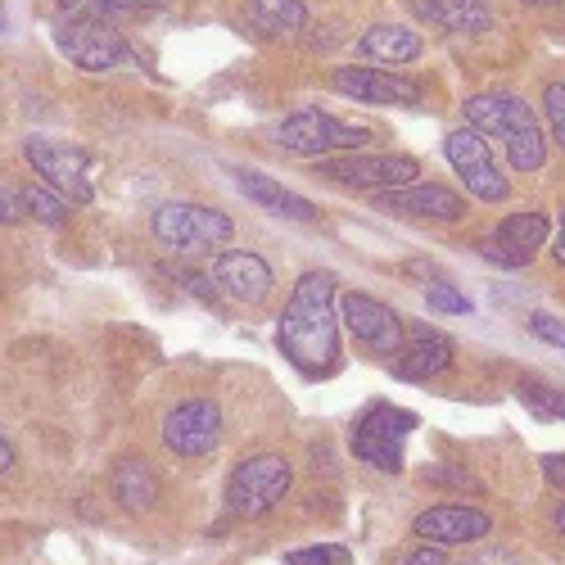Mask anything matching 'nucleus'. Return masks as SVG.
Segmentation results:
<instances>
[{
	"label": "nucleus",
	"mask_w": 565,
	"mask_h": 565,
	"mask_svg": "<svg viewBox=\"0 0 565 565\" xmlns=\"http://www.w3.org/2000/svg\"><path fill=\"white\" fill-rule=\"evenodd\" d=\"M403 565H448V556H444V547H416L403 556Z\"/></svg>",
	"instance_id": "72a5a7b5"
},
{
	"label": "nucleus",
	"mask_w": 565,
	"mask_h": 565,
	"mask_svg": "<svg viewBox=\"0 0 565 565\" xmlns=\"http://www.w3.org/2000/svg\"><path fill=\"white\" fill-rule=\"evenodd\" d=\"M407 6L426 23H439L448 32H466V36L489 32V23H493L489 0H407Z\"/></svg>",
	"instance_id": "aec40b11"
},
{
	"label": "nucleus",
	"mask_w": 565,
	"mask_h": 565,
	"mask_svg": "<svg viewBox=\"0 0 565 565\" xmlns=\"http://www.w3.org/2000/svg\"><path fill=\"white\" fill-rule=\"evenodd\" d=\"M154 241L172 254H222L235 241V222L213 204L191 200H168L150 217Z\"/></svg>",
	"instance_id": "7ed1b4c3"
},
{
	"label": "nucleus",
	"mask_w": 565,
	"mask_h": 565,
	"mask_svg": "<svg viewBox=\"0 0 565 565\" xmlns=\"http://www.w3.org/2000/svg\"><path fill=\"white\" fill-rule=\"evenodd\" d=\"M552 254H556V263L565 267V213H561V226H556V245H552Z\"/></svg>",
	"instance_id": "e433bc0d"
},
{
	"label": "nucleus",
	"mask_w": 565,
	"mask_h": 565,
	"mask_svg": "<svg viewBox=\"0 0 565 565\" xmlns=\"http://www.w3.org/2000/svg\"><path fill=\"white\" fill-rule=\"evenodd\" d=\"M317 172L326 181L353 185V191L385 195V191H403V185L420 181V159H412V154H335V159H321Z\"/></svg>",
	"instance_id": "9d476101"
},
{
	"label": "nucleus",
	"mask_w": 565,
	"mask_h": 565,
	"mask_svg": "<svg viewBox=\"0 0 565 565\" xmlns=\"http://www.w3.org/2000/svg\"><path fill=\"white\" fill-rule=\"evenodd\" d=\"M375 204L398 217H430V222L466 217V200L452 185H439V181H416V185H403V191H385V195H375Z\"/></svg>",
	"instance_id": "a211bd4d"
},
{
	"label": "nucleus",
	"mask_w": 565,
	"mask_h": 565,
	"mask_svg": "<svg viewBox=\"0 0 565 565\" xmlns=\"http://www.w3.org/2000/svg\"><path fill=\"white\" fill-rule=\"evenodd\" d=\"M286 565H349V547L331 543V547H299L286 552Z\"/></svg>",
	"instance_id": "c756f323"
},
{
	"label": "nucleus",
	"mask_w": 565,
	"mask_h": 565,
	"mask_svg": "<svg viewBox=\"0 0 565 565\" xmlns=\"http://www.w3.org/2000/svg\"><path fill=\"white\" fill-rule=\"evenodd\" d=\"M552 525H556V530H561V534H565V502H561V507H556V515H552Z\"/></svg>",
	"instance_id": "4c0bfd02"
},
{
	"label": "nucleus",
	"mask_w": 565,
	"mask_h": 565,
	"mask_svg": "<svg viewBox=\"0 0 565 565\" xmlns=\"http://www.w3.org/2000/svg\"><path fill=\"white\" fill-rule=\"evenodd\" d=\"M448 366H452V340L439 331V326H426V321L407 326L403 349L394 358V375H398V381L426 385V381H435V375H444Z\"/></svg>",
	"instance_id": "dca6fc26"
},
{
	"label": "nucleus",
	"mask_w": 565,
	"mask_h": 565,
	"mask_svg": "<svg viewBox=\"0 0 565 565\" xmlns=\"http://www.w3.org/2000/svg\"><path fill=\"white\" fill-rule=\"evenodd\" d=\"M547 245V213L539 209H521V213H507L493 235L484 241V258L498 263V267H525L539 249Z\"/></svg>",
	"instance_id": "2eb2a0df"
},
{
	"label": "nucleus",
	"mask_w": 565,
	"mask_h": 565,
	"mask_svg": "<svg viewBox=\"0 0 565 565\" xmlns=\"http://www.w3.org/2000/svg\"><path fill=\"white\" fill-rule=\"evenodd\" d=\"M525 6H556V0H525Z\"/></svg>",
	"instance_id": "58836bf2"
},
{
	"label": "nucleus",
	"mask_w": 565,
	"mask_h": 565,
	"mask_svg": "<svg viewBox=\"0 0 565 565\" xmlns=\"http://www.w3.org/2000/svg\"><path fill=\"white\" fill-rule=\"evenodd\" d=\"M420 480H426V484H439V489H461V493H484V484L476 480V476H466V470L457 466H426V470H420Z\"/></svg>",
	"instance_id": "cd10ccee"
},
{
	"label": "nucleus",
	"mask_w": 565,
	"mask_h": 565,
	"mask_svg": "<svg viewBox=\"0 0 565 565\" xmlns=\"http://www.w3.org/2000/svg\"><path fill=\"white\" fill-rule=\"evenodd\" d=\"M530 335L552 349H565V321L556 312H530Z\"/></svg>",
	"instance_id": "7c9ffc66"
},
{
	"label": "nucleus",
	"mask_w": 565,
	"mask_h": 565,
	"mask_svg": "<svg viewBox=\"0 0 565 565\" xmlns=\"http://www.w3.org/2000/svg\"><path fill=\"white\" fill-rule=\"evenodd\" d=\"M254 6V14L267 23V28H276V32H299V28H308V6L303 0H249Z\"/></svg>",
	"instance_id": "393cba45"
},
{
	"label": "nucleus",
	"mask_w": 565,
	"mask_h": 565,
	"mask_svg": "<svg viewBox=\"0 0 565 565\" xmlns=\"http://www.w3.org/2000/svg\"><path fill=\"white\" fill-rule=\"evenodd\" d=\"M109 489H114V502L122 511H150L159 502V476H154V466L140 461V457H127L114 466Z\"/></svg>",
	"instance_id": "412c9836"
},
{
	"label": "nucleus",
	"mask_w": 565,
	"mask_h": 565,
	"mask_svg": "<svg viewBox=\"0 0 565 565\" xmlns=\"http://www.w3.org/2000/svg\"><path fill=\"white\" fill-rule=\"evenodd\" d=\"M521 403L539 420H565V390H552V385L534 381V375H525V381H521Z\"/></svg>",
	"instance_id": "a878e982"
},
{
	"label": "nucleus",
	"mask_w": 565,
	"mask_h": 565,
	"mask_svg": "<svg viewBox=\"0 0 565 565\" xmlns=\"http://www.w3.org/2000/svg\"><path fill=\"white\" fill-rule=\"evenodd\" d=\"M235 185H241V195H245V200H254L258 209H267V213H276V217H286V222H312V217H317V204H312V200L295 195L290 185H280V181L267 177V172L241 168V172H235Z\"/></svg>",
	"instance_id": "6ab92c4d"
},
{
	"label": "nucleus",
	"mask_w": 565,
	"mask_h": 565,
	"mask_svg": "<svg viewBox=\"0 0 565 565\" xmlns=\"http://www.w3.org/2000/svg\"><path fill=\"white\" fill-rule=\"evenodd\" d=\"M444 154L457 172V181L466 185V195H476L484 204H502L511 195V181L502 177L493 150H489V136L476 127H457L444 136Z\"/></svg>",
	"instance_id": "6e6552de"
},
{
	"label": "nucleus",
	"mask_w": 565,
	"mask_h": 565,
	"mask_svg": "<svg viewBox=\"0 0 565 565\" xmlns=\"http://www.w3.org/2000/svg\"><path fill=\"white\" fill-rule=\"evenodd\" d=\"M461 114H466V127L502 140L515 172H539L547 163V136H543L530 100H521L515 90H484V96H470L461 105Z\"/></svg>",
	"instance_id": "f03ea898"
},
{
	"label": "nucleus",
	"mask_w": 565,
	"mask_h": 565,
	"mask_svg": "<svg viewBox=\"0 0 565 565\" xmlns=\"http://www.w3.org/2000/svg\"><path fill=\"white\" fill-rule=\"evenodd\" d=\"M23 217V204H19V195L14 191H6V185H0V226H14Z\"/></svg>",
	"instance_id": "2f4dec72"
},
{
	"label": "nucleus",
	"mask_w": 565,
	"mask_h": 565,
	"mask_svg": "<svg viewBox=\"0 0 565 565\" xmlns=\"http://www.w3.org/2000/svg\"><path fill=\"white\" fill-rule=\"evenodd\" d=\"M23 154L32 163V172L51 185L55 195H64L68 204H90L96 200V159H90L82 146L73 140H60V136H28L23 140Z\"/></svg>",
	"instance_id": "423d86ee"
},
{
	"label": "nucleus",
	"mask_w": 565,
	"mask_h": 565,
	"mask_svg": "<svg viewBox=\"0 0 565 565\" xmlns=\"http://www.w3.org/2000/svg\"><path fill=\"white\" fill-rule=\"evenodd\" d=\"M19 204L28 209V217H36V222H45V226H64L68 222V200L64 195H55L51 185H23L19 191Z\"/></svg>",
	"instance_id": "b1692460"
},
{
	"label": "nucleus",
	"mask_w": 565,
	"mask_h": 565,
	"mask_svg": "<svg viewBox=\"0 0 565 565\" xmlns=\"http://www.w3.org/2000/svg\"><path fill=\"white\" fill-rule=\"evenodd\" d=\"M371 140V127H358V122H344L326 109H299L290 118L276 122V146L286 154H299V159H331V154H353Z\"/></svg>",
	"instance_id": "39448f33"
},
{
	"label": "nucleus",
	"mask_w": 565,
	"mask_h": 565,
	"mask_svg": "<svg viewBox=\"0 0 565 565\" xmlns=\"http://www.w3.org/2000/svg\"><path fill=\"white\" fill-rule=\"evenodd\" d=\"M426 303H430V312H444V317H466L470 312V299L457 295L452 286H444V280H435V286L426 290Z\"/></svg>",
	"instance_id": "c85d7f7f"
},
{
	"label": "nucleus",
	"mask_w": 565,
	"mask_h": 565,
	"mask_svg": "<svg viewBox=\"0 0 565 565\" xmlns=\"http://www.w3.org/2000/svg\"><path fill=\"white\" fill-rule=\"evenodd\" d=\"M168 0H55L64 23H118V19H140L163 10Z\"/></svg>",
	"instance_id": "4be33fe9"
},
{
	"label": "nucleus",
	"mask_w": 565,
	"mask_h": 565,
	"mask_svg": "<svg viewBox=\"0 0 565 565\" xmlns=\"http://www.w3.org/2000/svg\"><path fill=\"white\" fill-rule=\"evenodd\" d=\"M60 55L82 68V73H118V68H140V55L131 51V41H122L109 23H64L55 28Z\"/></svg>",
	"instance_id": "1a4fd4ad"
},
{
	"label": "nucleus",
	"mask_w": 565,
	"mask_h": 565,
	"mask_svg": "<svg viewBox=\"0 0 565 565\" xmlns=\"http://www.w3.org/2000/svg\"><path fill=\"white\" fill-rule=\"evenodd\" d=\"M412 430H416V416L412 412H403L394 403H375V407H366L358 416V426H353V457L366 461L371 470L398 476Z\"/></svg>",
	"instance_id": "0eeeda50"
},
{
	"label": "nucleus",
	"mask_w": 565,
	"mask_h": 565,
	"mask_svg": "<svg viewBox=\"0 0 565 565\" xmlns=\"http://www.w3.org/2000/svg\"><path fill=\"white\" fill-rule=\"evenodd\" d=\"M14 466V448H10V439L0 435V476H6V470Z\"/></svg>",
	"instance_id": "c9c22d12"
},
{
	"label": "nucleus",
	"mask_w": 565,
	"mask_h": 565,
	"mask_svg": "<svg viewBox=\"0 0 565 565\" xmlns=\"http://www.w3.org/2000/svg\"><path fill=\"white\" fill-rule=\"evenodd\" d=\"M340 317H344L349 335H353L362 349H371L375 358H398L407 326H403V317H398L385 299H371V295H362V290H349V295L340 299Z\"/></svg>",
	"instance_id": "f8f14e48"
},
{
	"label": "nucleus",
	"mask_w": 565,
	"mask_h": 565,
	"mask_svg": "<svg viewBox=\"0 0 565 565\" xmlns=\"http://www.w3.org/2000/svg\"><path fill=\"white\" fill-rule=\"evenodd\" d=\"M335 271L312 267L299 276V286L286 299V312L276 321V344L290 358L295 371L326 381L340 371V321H335Z\"/></svg>",
	"instance_id": "f257e3e1"
},
{
	"label": "nucleus",
	"mask_w": 565,
	"mask_h": 565,
	"mask_svg": "<svg viewBox=\"0 0 565 565\" xmlns=\"http://www.w3.org/2000/svg\"><path fill=\"white\" fill-rule=\"evenodd\" d=\"M222 444V407L213 398H185L163 416V448L195 461L213 457Z\"/></svg>",
	"instance_id": "9b49d317"
},
{
	"label": "nucleus",
	"mask_w": 565,
	"mask_h": 565,
	"mask_svg": "<svg viewBox=\"0 0 565 565\" xmlns=\"http://www.w3.org/2000/svg\"><path fill=\"white\" fill-rule=\"evenodd\" d=\"M543 476L552 489H565V452H547L543 457Z\"/></svg>",
	"instance_id": "473e14b6"
},
{
	"label": "nucleus",
	"mask_w": 565,
	"mask_h": 565,
	"mask_svg": "<svg viewBox=\"0 0 565 565\" xmlns=\"http://www.w3.org/2000/svg\"><path fill=\"white\" fill-rule=\"evenodd\" d=\"M466 565H521V556H511L507 547H489V552H480L476 561H466Z\"/></svg>",
	"instance_id": "f704fd0d"
},
{
	"label": "nucleus",
	"mask_w": 565,
	"mask_h": 565,
	"mask_svg": "<svg viewBox=\"0 0 565 565\" xmlns=\"http://www.w3.org/2000/svg\"><path fill=\"white\" fill-rule=\"evenodd\" d=\"M331 90L349 96L353 105H398V109L420 105V86L394 68H366V64L331 68Z\"/></svg>",
	"instance_id": "ddd939ff"
},
{
	"label": "nucleus",
	"mask_w": 565,
	"mask_h": 565,
	"mask_svg": "<svg viewBox=\"0 0 565 565\" xmlns=\"http://www.w3.org/2000/svg\"><path fill=\"white\" fill-rule=\"evenodd\" d=\"M213 286L217 295H226L231 303H263L271 290V267L267 258L249 254V249H222L213 263Z\"/></svg>",
	"instance_id": "f3484780"
},
{
	"label": "nucleus",
	"mask_w": 565,
	"mask_h": 565,
	"mask_svg": "<svg viewBox=\"0 0 565 565\" xmlns=\"http://www.w3.org/2000/svg\"><path fill=\"white\" fill-rule=\"evenodd\" d=\"M412 534L426 539L430 547H470L493 534V515L480 507H466V502H439L416 515Z\"/></svg>",
	"instance_id": "4468645a"
},
{
	"label": "nucleus",
	"mask_w": 565,
	"mask_h": 565,
	"mask_svg": "<svg viewBox=\"0 0 565 565\" xmlns=\"http://www.w3.org/2000/svg\"><path fill=\"white\" fill-rule=\"evenodd\" d=\"M295 466L280 452H254L226 476V511L235 521H263L290 493Z\"/></svg>",
	"instance_id": "20e7f679"
},
{
	"label": "nucleus",
	"mask_w": 565,
	"mask_h": 565,
	"mask_svg": "<svg viewBox=\"0 0 565 565\" xmlns=\"http://www.w3.org/2000/svg\"><path fill=\"white\" fill-rule=\"evenodd\" d=\"M358 51L381 64H412L420 60V32H412L407 23H375L362 32Z\"/></svg>",
	"instance_id": "5701e85b"
},
{
	"label": "nucleus",
	"mask_w": 565,
	"mask_h": 565,
	"mask_svg": "<svg viewBox=\"0 0 565 565\" xmlns=\"http://www.w3.org/2000/svg\"><path fill=\"white\" fill-rule=\"evenodd\" d=\"M543 118H547L552 140L565 150V82H547L543 86Z\"/></svg>",
	"instance_id": "bb28decb"
}]
</instances>
